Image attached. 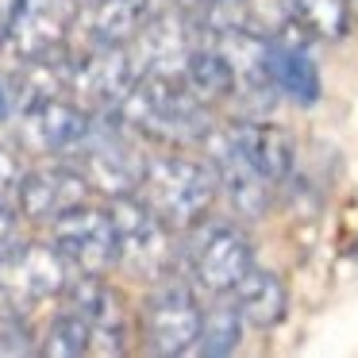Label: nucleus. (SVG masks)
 Returning <instances> with one entry per match:
<instances>
[{
  "label": "nucleus",
  "mask_w": 358,
  "mask_h": 358,
  "mask_svg": "<svg viewBox=\"0 0 358 358\" xmlns=\"http://www.w3.org/2000/svg\"><path fill=\"white\" fill-rule=\"evenodd\" d=\"M178 78L185 81V89L204 104V108H216V104H227L235 96V70L224 55H220L216 43L201 39L185 50V58L178 62Z\"/></svg>",
  "instance_id": "obj_17"
},
{
  "label": "nucleus",
  "mask_w": 358,
  "mask_h": 358,
  "mask_svg": "<svg viewBox=\"0 0 358 358\" xmlns=\"http://www.w3.org/2000/svg\"><path fill=\"white\" fill-rule=\"evenodd\" d=\"M135 193L147 201V208L173 231H189L204 216H212L220 189L208 162H196L185 155H150L143 162L139 189Z\"/></svg>",
  "instance_id": "obj_2"
},
{
  "label": "nucleus",
  "mask_w": 358,
  "mask_h": 358,
  "mask_svg": "<svg viewBox=\"0 0 358 358\" xmlns=\"http://www.w3.org/2000/svg\"><path fill=\"white\" fill-rule=\"evenodd\" d=\"M143 70L147 66L135 43H89L81 55L70 50L66 96L78 101L89 116H108L124 104Z\"/></svg>",
  "instance_id": "obj_4"
},
{
  "label": "nucleus",
  "mask_w": 358,
  "mask_h": 358,
  "mask_svg": "<svg viewBox=\"0 0 358 358\" xmlns=\"http://www.w3.org/2000/svg\"><path fill=\"white\" fill-rule=\"evenodd\" d=\"M189 231H193V239L185 247L189 285L208 296L231 293L235 281L255 262V247H250L247 231L239 224H231V220H212V216H204Z\"/></svg>",
  "instance_id": "obj_8"
},
{
  "label": "nucleus",
  "mask_w": 358,
  "mask_h": 358,
  "mask_svg": "<svg viewBox=\"0 0 358 358\" xmlns=\"http://www.w3.org/2000/svg\"><path fill=\"white\" fill-rule=\"evenodd\" d=\"M220 131L235 147V155L273 189H285V181L296 173V143L289 131L262 124V120H235V124H224Z\"/></svg>",
  "instance_id": "obj_15"
},
{
  "label": "nucleus",
  "mask_w": 358,
  "mask_h": 358,
  "mask_svg": "<svg viewBox=\"0 0 358 358\" xmlns=\"http://www.w3.org/2000/svg\"><path fill=\"white\" fill-rule=\"evenodd\" d=\"M116 120L131 135L166 143V147L201 143L212 127L208 108L185 89L178 70H143L124 104L116 108Z\"/></svg>",
  "instance_id": "obj_1"
},
{
  "label": "nucleus",
  "mask_w": 358,
  "mask_h": 358,
  "mask_svg": "<svg viewBox=\"0 0 358 358\" xmlns=\"http://www.w3.org/2000/svg\"><path fill=\"white\" fill-rule=\"evenodd\" d=\"M73 270L62 255L55 250V243H20L0 258V312H27L43 308V304L58 301L70 285Z\"/></svg>",
  "instance_id": "obj_7"
},
{
  "label": "nucleus",
  "mask_w": 358,
  "mask_h": 358,
  "mask_svg": "<svg viewBox=\"0 0 358 358\" xmlns=\"http://www.w3.org/2000/svg\"><path fill=\"white\" fill-rule=\"evenodd\" d=\"M93 120L96 116H89L66 93H50V96H39V101L20 104V139L39 155L66 158L93 131Z\"/></svg>",
  "instance_id": "obj_12"
},
{
  "label": "nucleus",
  "mask_w": 358,
  "mask_h": 358,
  "mask_svg": "<svg viewBox=\"0 0 358 358\" xmlns=\"http://www.w3.org/2000/svg\"><path fill=\"white\" fill-rule=\"evenodd\" d=\"M8 112H12V93H8V85L0 81V124L8 120Z\"/></svg>",
  "instance_id": "obj_26"
},
{
  "label": "nucleus",
  "mask_w": 358,
  "mask_h": 358,
  "mask_svg": "<svg viewBox=\"0 0 358 358\" xmlns=\"http://www.w3.org/2000/svg\"><path fill=\"white\" fill-rule=\"evenodd\" d=\"M201 147H204V162H208V170L216 173V189L227 196V204H231L235 216H243V220L266 216L278 189H273L266 178H258V173L235 155V147L224 139L220 124L208 127V135L201 139Z\"/></svg>",
  "instance_id": "obj_14"
},
{
  "label": "nucleus",
  "mask_w": 358,
  "mask_h": 358,
  "mask_svg": "<svg viewBox=\"0 0 358 358\" xmlns=\"http://www.w3.org/2000/svg\"><path fill=\"white\" fill-rule=\"evenodd\" d=\"M89 196H93V189L81 178V170L62 158V162L35 166L24 173L16 193V216H24L27 224H55L62 212L85 204Z\"/></svg>",
  "instance_id": "obj_13"
},
{
  "label": "nucleus",
  "mask_w": 358,
  "mask_h": 358,
  "mask_svg": "<svg viewBox=\"0 0 358 358\" xmlns=\"http://www.w3.org/2000/svg\"><path fill=\"white\" fill-rule=\"evenodd\" d=\"M201 296L189 281L170 278H158L155 289L147 293L143 301V343H147L150 355H193V343L196 331H201Z\"/></svg>",
  "instance_id": "obj_9"
},
{
  "label": "nucleus",
  "mask_w": 358,
  "mask_h": 358,
  "mask_svg": "<svg viewBox=\"0 0 358 358\" xmlns=\"http://www.w3.org/2000/svg\"><path fill=\"white\" fill-rule=\"evenodd\" d=\"M231 301H235V308H239L243 324L262 327V331H266V327H278L281 320H285V312H289V289H285V281H281L273 270L250 262L247 273L235 281Z\"/></svg>",
  "instance_id": "obj_18"
},
{
  "label": "nucleus",
  "mask_w": 358,
  "mask_h": 358,
  "mask_svg": "<svg viewBox=\"0 0 358 358\" xmlns=\"http://www.w3.org/2000/svg\"><path fill=\"white\" fill-rule=\"evenodd\" d=\"M35 350L47 355V358H81V355H89V327H85V320H81L73 308L62 304V312H55V320L47 324V331L39 335V347Z\"/></svg>",
  "instance_id": "obj_22"
},
{
  "label": "nucleus",
  "mask_w": 358,
  "mask_h": 358,
  "mask_svg": "<svg viewBox=\"0 0 358 358\" xmlns=\"http://www.w3.org/2000/svg\"><path fill=\"white\" fill-rule=\"evenodd\" d=\"M39 339L27 327V316L16 312H0V355H35Z\"/></svg>",
  "instance_id": "obj_24"
},
{
  "label": "nucleus",
  "mask_w": 358,
  "mask_h": 358,
  "mask_svg": "<svg viewBox=\"0 0 358 358\" xmlns=\"http://www.w3.org/2000/svg\"><path fill=\"white\" fill-rule=\"evenodd\" d=\"M150 16H155V0H85L81 4L89 43H131Z\"/></svg>",
  "instance_id": "obj_19"
},
{
  "label": "nucleus",
  "mask_w": 358,
  "mask_h": 358,
  "mask_svg": "<svg viewBox=\"0 0 358 358\" xmlns=\"http://www.w3.org/2000/svg\"><path fill=\"white\" fill-rule=\"evenodd\" d=\"M89 327V355H124L131 339L124 296L104 281V273H73L66 293L58 296Z\"/></svg>",
  "instance_id": "obj_10"
},
{
  "label": "nucleus",
  "mask_w": 358,
  "mask_h": 358,
  "mask_svg": "<svg viewBox=\"0 0 358 358\" xmlns=\"http://www.w3.org/2000/svg\"><path fill=\"white\" fill-rule=\"evenodd\" d=\"M239 339H243V316H239V308H235L231 293H224L201 316V331H196L193 355H204V358L235 355V350H239Z\"/></svg>",
  "instance_id": "obj_21"
},
{
  "label": "nucleus",
  "mask_w": 358,
  "mask_h": 358,
  "mask_svg": "<svg viewBox=\"0 0 358 358\" xmlns=\"http://www.w3.org/2000/svg\"><path fill=\"white\" fill-rule=\"evenodd\" d=\"M281 8L304 39H343L350 31L347 0H281Z\"/></svg>",
  "instance_id": "obj_20"
},
{
  "label": "nucleus",
  "mask_w": 358,
  "mask_h": 358,
  "mask_svg": "<svg viewBox=\"0 0 358 358\" xmlns=\"http://www.w3.org/2000/svg\"><path fill=\"white\" fill-rule=\"evenodd\" d=\"M27 166L16 143H0V208H16V193Z\"/></svg>",
  "instance_id": "obj_23"
},
{
  "label": "nucleus",
  "mask_w": 358,
  "mask_h": 358,
  "mask_svg": "<svg viewBox=\"0 0 358 358\" xmlns=\"http://www.w3.org/2000/svg\"><path fill=\"white\" fill-rule=\"evenodd\" d=\"M81 24L78 0H12L0 24V62L24 70L70 55V35Z\"/></svg>",
  "instance_id": "obj_3"
},
{
  "label": "nucleus",
  "mask_w": 358,
  "mask_h": 358,
  "mask_svg": "<svg viewBox=\"0 0 358 358\" xmlns=\"http://www.w3.org/2000/svg\"><path fill=\"white\" fill-rule=\"evenodd\" d=\"M20 239V216L16 208H0V258L8 255Z\"/></svg>",
  "instance_id": "obj_25"
},
{
  "label": "nucleus",
  "mask_w": 358,
  "mask_h": 358,
  "mask_svg": "<svg viewBox=\"0 0 358 358\" xmlns=\"http://www.w3.org/2000/svg\"><path fill=\"white\" fill-rule=\"evenodd\" d=\"M50 227L55 250L70 262L73 273H108L116 266V235H112L108 208H96L93 201L62 212Z\"/></svg>",
  "instance_id": "obj_11"
},
{
  "label": "nucleus",
  "mask_w": 358,
  "mask_h": 358,
  "mask_svg": "<svg viewBox=\"0 0 358 358\" xmlns=\"http://www.w3.org/2000/svg\"><path fill=\"white\" fill-rule=\"evenodd\" d=\"M262 66H266V78H270L273 93L293 101V104H301V108H312V104L320 101V93H324L320 70L308 58L304 43L281 39V35H266Z\"/></svg>",
  "instance_id": "obj_16"
},
{
  "label": "nucleus",
  "mask_w": 358,
  "mask_h": 358,
  "mask_svg": "<svg viewBox=\"0 0 358 358\" xmlns=\"http://www.w3.org/2000/svg\"><path fill=\"white\" fill-rule=\"evenodd\" d=\"M66 162L78 166L93 193H104L112 201V196H127L139 189L147 155H139L131 131L116 120V112H108L93 120V131L66 155Z\"/></svg>",
  "instance_id": "obj_6"
},
{
  "label": "nucleus",
  "mask_w": 358,
  "mask_h": 358,
  "mask_svg": "<svg viewBox=\"0 0 358 358\" xmlns=\"http://www.w3.org/2000/svg\"><path fill=\"white\" fill-rule=\"evenodd\" d=\"M112 235H116V266L143 281L170 278L173 262H178V247H173V227H166L155 212L147 208L139 193L112 196L108 204Z\"/></svg>",
  "instance_id": "obj_5"
}]
</instances>
